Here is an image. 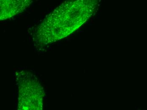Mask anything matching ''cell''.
<instances>
[{
  "instance_id": "3",
  "label": "cell",
  "mask_w": 147,
  "mask_h": 110,
  "mask_svg": "<svg viewBox=\"0 0 147 110\" xmlns=\"http://www.w3.org/2000/svg\"><path fill=\"white\" fill-rule=\"evenodd\" d=\"M33 0H1L0 20H6L23 12Z\"/></svg>"
},
{
  "instance_id": "1",
  "label": "cell",
  "mask_w": 147,
  "mask_h": 110,
  "mask_svg": "<svg viewBox=\"0 0 147 110\" xmlns=\"http://www.w3.org/2000/svg\"><path fill=\"white\" fill-rule=\"evenodd\" d=\"M97 3V0H66L36 28L34 41L45 46L65 38L89 19Z\"/></svg>"
},
{
  "instance_id": "2",
  "label": "cell",
  "mask_w": 147,
  "mask_h": 110,
  "mask_svg": "<svg viewBox=\"0 0 147 110\" xmlns=\"http://www.w3.org/2000/svg\"><path fill=\"white\" fill-rule=\"evenodd\" d=\"M16 80L18 88V109H43L45 92L36 76L30 72H17Z\"/></svg>"
}]
</instances>
